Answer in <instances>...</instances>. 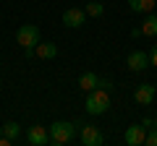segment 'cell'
<instances>
[{"label":"cell","instance_id":"cell-5","mask_svg":"<svg viewBox=\"0 0 157 146\" xmlns=\"http://www.w3.org/2000/svg\"><path fill=\"white\" fill-rule=\"evenodd\" d=\"M126 65H128V71L141 73V71H147L152 63H149V55H147L144 50H134V52H128V57H126Z\"/></svg>","mask_w":157,"mask_h":146},{"label":"cell","instance_id":"cell-17","mask_svg":"<svg viewBox=\"0 0 157 146\" xmlns=\"http://www.w3.org/2000/svg\"><path fill=\"white\" fill-rule=\"evenodd\" d=\"M97 86H100V89H105V91H110V89H113L110 78H100V81H97Z\"/></svg>","mask_w":157,"mask_h":146},{"label":"cell","instance_id":"cell-7","mask_svg":"<svg viewBox=\"0 0 157 146\" xmlns=\"http://www.w3.org/2000/svg\"><path fill=\"white\" fill-rule=\"evenodd\" d=\"M26 141L32 146H47L50 144V133H47L45 125H32V128L26 130Z\"/></svg>","mask_w":157,"mask_h":146},{"label":"cell","instance_id":"cell-20","mask_svg":"<svg viewBox=\"0 0 157 146\" xmlns=\"http://www.w3.org/2000/svg\"><path fill=\"white\" fill-rule=\"evenodd\" d=\"M0 136H3V125H0Z\"/></svg>","mask_w":157,"mask_h":146},{"label":"cell","instance_id":"cell-4","mask_svg":"<svg viewBox=\"0 0 157 146\" xmlns=\"http://www.w3.org/2000/svg\"><path fill=\"white\" fill-rule=\"evenodd\" d=\"M78 128V141L84 146H100L102 144V133L94 123H84V125H76Z\"/></svg>","mask_w":157,"mask_h":146},{"label":"cell","instance_id":"cell-14","mask_svg":"<svg viewBox=\"0 0 157 146\" xmlns=\"http://www.w3.org/2000/svg\"><path fill=\"white\" fill-rule=\"evenodd\" d=\"M3 136L11 141H18V136H21V125L18 123H6L3 125Z\"/></svg>","mask_w":157,"mask_h":146},{"label":"cell","instance_id":"cell-12","mask_svg":"<svg viewBox=\"0 0 157 146\" xmlns=\"http://www.w3.org/2000/svg\"><path fill=\"white\" fill-rule=\"evenodd\" d=\"M97 81H100V76L92 73V71H86V73H81V78H78V89L81 91H92V89H97Z\"/></svg>","mask_w":157,"mask_h":146},{"label":"cell","instance_id":"cell-19","mask_svg":"<svg viewBox=\"0 0 157 146\" xmlns=\"http://www.w3.org/2000/svg\"><path fill=\"white\" fill-rule=\"evenodd\" d=\"M141 125H144V128H155V120H152V118H144V120H141Z\"/></svg>","mask_w":157,"mask_h":146},{"label":"cell","instance_id":"cell-2","mask_svg":"<svg viewBox=\"0 0 157 146\" xmlns=\"http://www.w3.org/2000/svg\"><path fill=\"white\" fill-rule=\"evenodd\" d=\"M47 133H50V144L63 146V144H71V141L76 138V125L68 123V120H55V123L47 128Z\"/></svg>","mask_w":157,"mask_h":146},{"label":"cell","instance_id":"cell-3","mask_svg":"<svg viewBox=\"0 0 157 146\" xmlns=\"http://www.w3.org/2000/svg\"><path fill=\"white\" fill-rule=\"evenodd\" d=\"M16 42L24 47V50H32V47L39 45V29L37 24H21L16 29Z\"/></svg>","mask_w":157,"mask_h":146},{"label":"cell","instance_id":"cell-1","mask_svg":"<svg viewBox=\"0 0 157 146\" xmlns=\"http://www.w3.org/2000/svg\"><path fill=\"white\" fill-rule=\"evenodd\" d=\"M84 110L89 115H105L107 110H110V91H105V89H92V91H86V102H84Z\"/></svg>","mask_w":157,"mask_h":146},{"label":"cell","instance_id":"cell-8","mask_svg":"<svg viewBox=\"0 0 157 146\" xmlns=\"http://www.w3.org/2000/svg\"><path fill=\"white\" fill-rule=\"evenodd\" d=\"M84 21H86L84 8H68V11L63 13V26H68V29H78V26H84Z\"/></svg>","mask_w":157,"mask_h":146},{"label":"cell","instance_id":"cell-15","mask_svg":"<svg viewBox=\"0 0 157 146\" xmlns=\"http://www.w3.org/2000/svg\"><path fill=\"white\" fill-rule=\"evenodd\" d=\"M84 13H86V16L100 18L102 13H105V5H102V3H97V0H92V3H86V5H84Z\"/></svg>","mask_w":157,"mask_h":146},{"label":"cell","instance_id":"cell-6","mask_svg":"<svg viewBox=\"0 0 157 146\" xmlns=\"http://www.w3.org/2000/svg\"><path fill=\"white\" fill-rule=\"evenodd\" d=\"M144 138H147V128H144V125H139V123L128 125L126 133H123V141L128 146H141V144H144Z\"/></svg>","mask_w":157,"mask_h":146},{"label":"cell","instance_id":"cell-16","mask_svg":"<svg viewBox=\"0 0 157 146\" xmlns=\"http://www.w3.org/2000/svg\"><path fill=\"white\" fill-rule=\"evenodd\" d=\"M144 144H149V146H157V125H155V128H149V133H147Z\"/></svg>","mask_w":157,"mask_h":146},{"label":"cell","instance_id":"cell-9","mask_svg":"<svg viewBox=\"0 0 157 146\" xmlns=\"http://www.w3.org/2000/svg\"><path fill=\"white\" fill-rule=\"evenodd\" d=\"M134 99L139 102L141 107L152 104V102H155V84H141V86H136V91H134Z\"/></svg>","mask_w":157,"mask_h":146},{"label":"cell","instance_id":"cell-18","mask_svg":"<svg viewBox=\"0 0 157 146\" xmlns=\"http://www.w3.org/2000/svg\"><path fill=\"white\" fill-rule=\"evenodd\" d=\"M149 63H152V65H157V45L152 47V52H149Z\"/></svg>","mask_w":157,"mask_h":146},{"label":"cell","instance_id":"cell-10","mask_svg":"<svg viewBox=\"0 0 157 146\" xmlns=\"http://www.w3.org/2000/svg\"><path fill=\"white\" fill-rule=\"evenodd\" d=\"M34 57H39V60H55L58 57V45H52V42H39L34 47Z\"/></svg>","mask_w":157,"mask_h":146},{"label":"cell","instance_id":"cell-11","mask_svg":"<svg viewBox=\"0 0 157 146\" xmlns=\"http://www.w3.org/2000/svg\"><path fill=\"white\" fill-rule=\"evenodd\" d=\"M126 3L134 13H152L157 5V0H126Z\"/></svg>","mask_w":157,"mask_h":146},{"label":"cell","instance_id":"cell-13","mask_svg":"<svg viewBox=\"0 0 157 146\" xmlns=\"http://www.w3.org/2000/svg\"><path fill=\"white\" fill-rule=\"evenodd\" d=\"M141 34L144 37H157V16L155 13H147L144 24H141Z\"/></svg>","mask_w":157,"mask_h":146}]
</instances>
